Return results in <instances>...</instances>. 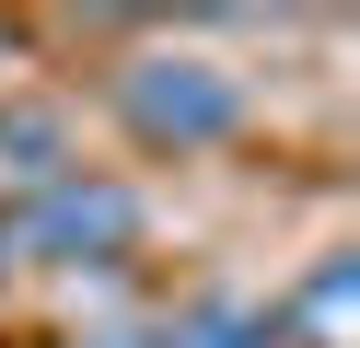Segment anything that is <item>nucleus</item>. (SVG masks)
<instances>
[{
	"instance_id": "3",
	"label": "nucleus",
	"mask_w": 360,
	"mask_h": 348,
	"mask_svg": "<svg viewBox=\"0 0 360 348\" xmlns=\"http://www.w3.org/2000/svg\"><path fill=\"white\" fill-rule=\"evenodd\" d=\"M58 174H82V128H70V105L12 93V105H0V198L24 209V198H47Z\"/></svg>"
},
{
	"instance_id": "5",
	"label": "nucleus",
	"mask_w": 360,
	"mask_h": 348,
	"mask_svg": "<svg viewBox=\"0 0 360 348\" xmlns=\"http://www.w3.org/2000/svg\"><path fill=\"white\" fill-rule=\"evenodd\" d=\"M58 348H151V337H58Z\"/></svg>"
},
{
	"instance_id": "4",
	"label": "nucleus",
	"mask_w": 360,
	"mask_h": 348,
	"mask_svg": "<svg viewBox=\"0 0 360 348\" xmlns=\"http://www.w3.org/2000/svg\"><path fill=\"white\" fill-rule=\"evenodd\" d=\"M151 348H279L267 302H186L174 325H151Z\"/></svg>"
},
{
	"instance_id": "1",
	"label": "nucleus",
	"mask_w": 360,
	"mask_h": 348,
	"mask_svg": "<svg viewBox=\"0 0 360 348\" xmlns=\"http://www.w3.org/2000/svg\"><path fill=\"white\" fill-rule=\"evenodd\" d=\"M140 244H151V209H140V186H128V174H105V162L58 174L47 198H24V209H0V267L117 278Z\"/></svg>"
},
{
	"instance_id": "2",
	"label": "nucleus",
	"mask_w": 360,
	"mask_h": 348,
	"mask_svg": "<svg viewBox=\"0 0 360 348\" xmlns=\"http://www.w3.org/2000/svg\"><path fill=\"white\" fill-rule=\"evenodd\" d=\"M105 105L128 116V139H140V151H174V162H186V151H221V139H244L256 93H244L221 58H186V46H140V58H117Z\"/></svg>"
},
{
	"instance_id": "6",
	"label": "nucleus",
	"mask_w": 360,
	"mask_h": 348,
	"mask_svg": "<svg viewBox=\"0 0 360 348\" xmlns=\"http://www.w3.org/2000/svg\"><path fill=\"white\" fill-rule=\"evenodd\" d=\"M0 58H12V35H0Z\"/></svg>"
}]
</instances>
